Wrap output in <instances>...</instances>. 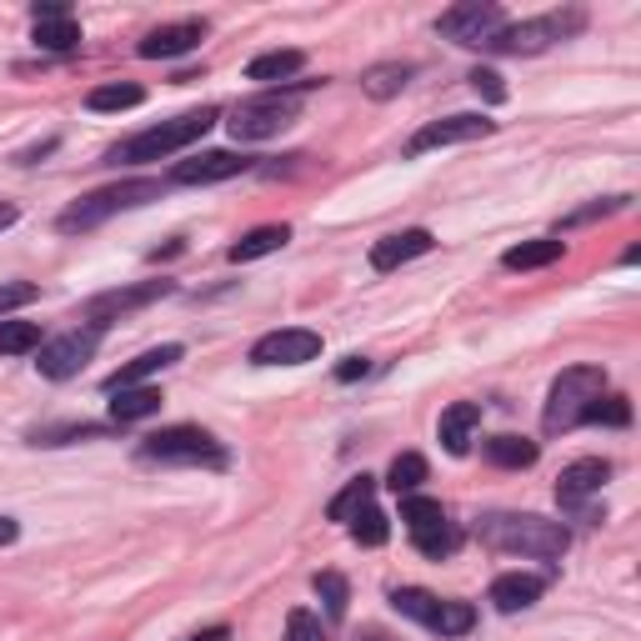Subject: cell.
Here are the masks:
<instances>
[{"label": "cell", "mask_w": 641, "mask_h": 641, "mask_svg": "<svg viewBox=\"0 0 641 641\" xmlns=\"http://www.w3.org/2000/svg\"><path fill=\"white\" fill-rule=\"evenodd\" d=\"M477 426H481V406L477 402L446 406V412H441V446L451 451V457H467V446H471V436H477Z\"/></svg>", "instance_id": "obj_19"}, {"label": "cell", "mask_w": 641, "mask_h": 641, "mask_svg": "<svg viewBox=\"0 0 641 641\" xmlns=\"http://www.w3.org/2000/svg\"><path fill=\"white\" fill-rule=\"evenodd\" d=\"M406 81H412V66H402V61H386V66H371L366 76H361V86H366V96L376 100H392L406 90Z\"/></svg>", "instance_id": "obj_26"}, {"label": "cell", "mask_w": 641, "mask_h": 641, "mask_svg": "<svg viewBox=\"0 0 641 641\" xmlns=\"http://www.w3.org/2000/svg\"><path fill=\"white\" fill-rule=\"evenodd\" d=\"M161 296H171V281H141V286H126V291H106V296H96V301H86V321L96 331H106L110 321L141 311V306L161 301Z\"/></svg>", "instance_id": "obj_12"}, {"label": "cell", "mask_w": 641, "mask_h": 641, "mask_svg": "<svg viewBox=\"0 0 641 641\" xmlns=\"http://www.w3.org/2000/svg\"><path fill=\"white\" fill-rule=\"evenodd\" d=\"M607 477H611V467L601 457L571 461V467L556 477V501H562V511H591V496H601Z\"/></svg>", "instance_id": "obj_14"}, {"label": "cell", "mask_w": 641, "mask_h": 641, "mask_svg": "<svg viewBox=\"0 0 641 641\" xmlns=\"http://www.w3.org/2000/svg\"><path fill=\"white\" fill-rule=\"evenodd\" d=\"M250 165H256V156H246V151H201L175 165L171 181L175 185H216V181H231V175H246Z\"/></svg>", "instance_id": "obj_13"}, {"label": "cell", "mask_w": 641, "mask_h": 641, "mask_svg": "<svg viewBox=\"0 0 641 641\" xmlns=\"http://www.w3.org/2000/svg\"><path fill=\"white\" fill-rule=\"evenodd\" d=\"M110 421L116 426H131V421H146V416L161 412V392L156 386H126V392H110Z\"/></svg>", "instance_id": "obj_22"}, {"label": "cell", "mask_w": 641, "mask_h": 641, "mask_svg": "<svg viewBox=\"0 0 641 641\" xmlns=\"http://www.w3.org/2000/svg\"><path fill=\"white\" fill-rule=\"evenodd\" d=\"M542 591H546L542 576H532V571H501L496 581H491V607L511 617V611L536 607V601H542Z\"/></svg>", "instance_id": "obj_18"}, {"label": "cell", "mask_w": 641, "mask_h": 641, "mask_svg": "<svg viewBox=\"0 0 641 641\" xmlns=\"http://www.w3.org/2000/svg\"><path fill=\"white\" fill-rule=\"evenodd\" d=\"M81 436H106V426H51V431H35L31 441L35 446H66V441H81Z\"/></svg>", "instance_id": "obj_38"}, {"label": "cell", "mask_w": 641, "mask_h": 641, "mask_svg": "<svg viewBox=\"0 0 641 641\" xmlns=\"http://www.w3.org/2000/svg\"><path fill=\"white\" fill-rule=\"evenodd\" d=\"M371 496H376V477H366V471H361V477H351L346 487H341L336 496H331L327 516H331V522H351L356 511H366V506H371Z\"/></svg>", "instance_id": "obj_24"}, {"label": "cell", "mask_w": 641, "mask_h": 641, "mask_svg": "<svg viewBox=\"0 0 641 641\" xmlns=\"http://www.w3.org/2000/svg\"><path fill=\"white\" fill-rule=\"evenodd\" d=\"M621 206H627V196H617V201H597V206H587V211H571V216H566V226H587V221L611 216V211H621Z\"/></svg>", "instance_id": "obj_42"}, {"label": "cell", "mask_w": 641, "mask_h": 641, "mask_svg": "<svg viewBox=\"0 0 641 641\" xmlns=\"http://www.w3.org/2000/svg\"><path fill=\"white\" fill-rule=\"evenodd\" d=\"M587 25V15L581 11H552V15H536V21H522V25H501L496 35H491L481 51H496V55H536L546 51V45L566 41V35H576Z\"/></svg>", "instance_id": "obj_6"}, {"label": "cell", "mask_w": 641, "mask_h": 641, "mask_svg": "<svg viewBox=\"0 0 641 641\" xmlns=\"http://www.w3.org/2000/svg\"><path fill=\"white\" fill-rule=\"evenodd\" d=\"M506 25V15H501L496 0H461V6H451V11L436 21V31L446 35V41H457V45H487L491 35Z\"/></svg>", "instance_id": "obj_8"}, {"label": "cell", "mask_w": 641, "mask_h": 641, "mask_svg": "<svg viewBox=\"0 0 641 641\" xmlns=\"http://www.w3.org/2000/svg\"><path fill=\"white\" fill-rule=\"evenodd\" d=\"M471 627H477V607L471 601H441V611L431 617V631H441V637H467Z\"/></svg>", "instance_id": "obj_32"}, {"label": "cell", "mask_w": 641, "mask_h": 641, "mask_svg": "<svg viewBox=\"0 0 641 641\" xmlns=\"http://www.w3.org/2000/svg\"><path fill=\"white\" fill-rule=\"evenodd\" d=\"M487 461H491V467L522 471V467H532V461H536V441H526V436H491Z\"/></svg>", "instance_id": "obj_25"}, {"label": "cell", "mask_w": 641, "mask_h": 641, "mask_svg": "<svg viewBox=\"0 0 641 641\" xmlns=\"http://www.w3.org/2000/svg\"><path fill=\"white\" fill-rule=\"evenodd\" d=\"M286 641H327V627H321V617H311V611H291V617H286Z\"/></svg>", "instance_id": "obj_39"}, {"label": "cell", "mask_w": 641, "mask_h": 641, "mask_svg": "<svg viewBox=\"0 0 641 641\" xmlns=\"http://www.w3.org/2000/svg\"><path fill=\"white\" fill-rule=\"evenodd\" d=\"M366 641H386V637H366Z\"/></svg>", "instance_id": "obj_48"}, {"label": "cell", "mask_w": 641, "mask_h": 641, "mask_svg": "<svg viewBox=\"0 0 641 641\" xmlns=\"http://www.w3.org/2000/svg\"><path fill=\"white\" fill-rule=\"evenodd\" d=\"M301 66H306V51H266V55H256V61L246 66V81H261V86H281V81L301 76Z\"/></svg>", "instance_id": "obj_21"}, {"label": "cell", "mask_w": 641, "mask_h": 641, "mask_svg": "<svg viewBox=\"0 0 641 641\" xmlns=\"http://www.w3.org/2000/svg\"><path fill=\"white\" fill-rule=\"evenodd\" d=\"M351 536H356V546H386V536H392V522H386V511L366 506L351 516Z\"/></svg>", "instance_id": "obj_34"}, {"label": "cell", "mask_w": 641, "mask_h": 641, "mask_svg": "<svg viewBox=\"0 0 641 641\" xmlns=\"http://www.w3.org/2000/svg\"><path fill=\"white\" fill-rule=\"evenodd\" d=\"M201 41H206V21H181V25H161V31L141 35L136 51H141L146 61H171V55L196 51Z\"/></svg>", "instance_id": "obj_16"}, {"label": "cell", "mask_w": 641, "mask_h": 641, "mask_svg": "<svg viewBox=\"0 0 641 641\" xmlns=\"http://www.w3.org/2000/svg\"><path fill=\"white\" fill-rule=\"evenodd\" d=\"M35 45L41 51H55V55H66L81 45V25L76 21H41L35 25Z\"/></svg>", "instance_id": "obj_33"}, {"label": "cell", "mask_w": 641, "mask_h": 641, "mask_svg": "<svg viewBox=\"0 0 641 641\" xmlns=\"http://www.w3.org/2000/svg\"><path fill=\"white\" fill-rule=\"evenodd\" d=\"M361 376H371V361L366 356H346L336 366V381H346V386H351V381H361Z\"/></svg>", "instance_id": "obj_44"}, {"label": "cell", "mask_w": 641, "mask_h": 641, "mask_svg": "<svg viewBox=\"0 0 641 641\" xmlns=\"http://www.w3.org/2000/svg\"><path fill=\"white\" fill-rule=\"evenodd\" d=\"M141 457L165 467H226V446L201 426H165L141 441Z\"/></svg>", "instance_id": "obj_5"}, {"label": "cell", "mask_w": 641, "mask_h": 641, "mask_svg": "<svg viewBox=\"0 0 641 641\" xmlns=\"http://www.w3.org/2000/svg\"><path fill=\"white\" fill-rule=\"evenodd\" d=\"M402 522L412 526V532H426V526L446 522V511H441V501H431V496H402Z\"/></svg>", "instance_id": "obj_36"}, {"label": "cell", "mask_w": 641, "mask_h": 641, "mask_svg": "<svg viewBox=\"0 0 641 641\" xmlns=\"http://www.w3.org/2000/svg\"><path fill=\"white\" fill-rule=\"evenodd\" d=\"M496 131V120L487 116H446V120H431L421 131L406 141V156H426V151H441V146H467V141H481V136Z\"/></svg>", "instance_id": "obj_10"}, {"label": "cell", "mask_w": 641, "mask_h": 641, "mask_svg": "<svg viewBox=\"0 0 641 641\" xmlns=\"http://www.w3.org/2000/svg\"><path fill=\"white\" fill-rule=\"evenodd\" d=\"M607 392V371L601 366H571L552 381V396H546V412H542V426L552 436L571 431V426L587 421V406Z\"/></svg>", "instance_id": "obj_4"}, {"label": "cell", "mask_w": 641, "mask_h": 641, "mask_svg": "<svg viewBox=\"0 0 641 641\" xmlns=\"http://www.w3.org/2000/svg\"><path fill=\"white\" fill-rule=\"evenodd\" d=\"M321 356V336L306 327H291V331H271L250 346V361L256 366H306V361Z\"/></svg>", "instance_id": "obj_11"}, {"label": "cell", "mask_w": 641, "mask_h": 641, "mask_svg": "<svg viewBox=\"0 0 641 641\" xmlns=\"http://www.w3.org/2000/svg\"><path fill=\"white\" fill-rule=\"evenodd\" d=\"M146 100V90L141 86H131V81H116V86H96L86 96V106L90 110H131V106H141Z\"/></svg>", "instance_id": "obj_30"}, {"label": "cell", "mask_w": 641, "mask_h": 641, "mask_svg": "<svg viewBox=\"0 0 641 641\" xmlns=\"http://www.w3.org/2000/svg\"><path fill=\"white\" fill-rule=\"evenodd\" d=\"M316 597L327 601L331 621H341V617H346V601H351L346 576H341V571H316Z\"/></svg>", "instance_id": "obj_35"}, {"label": "cell", "mask_w": 641, "mask_h": 641, "mask_svg": "<svg viewBox=\"0 0 641 641\" xmlns=\"http://www.w3.org/2000/svg\"><path fill=\"white\" fill-rule=\"evenodd\" d=\"M216 126V106H201V110H185L175 120H161L151 131L131 136V141H120L106 151V165H151V161H165V156L185 151V146H196L201 136Z\"/></svg>", "instance_id": "obj_2"}, {"label": "cell", "mask_w": 641, "mask_h": 641, "mask_svg": "<svg viewBox=\"0 0 641 641\" xmlns=\"http://www.w3.org/2000/svg\"><path fill=\"white\" fill-rule=\"evenodd\" d=\"M15 536H21V522H11V516H0V546H11Z\"/></svg>", "instance_id": "obj_45"}, {"label": "cell", "mask_w": 641, "mask_h": 641, "mask_svg": "<svg viewBox=\"0 0 641 641\" xmlns=\"http://www.w3.org/2000/svg\"><path fill=\"white\" fill-rule=\"evenodd\" d=\"M165 181H116V185H100V191H90V196L71 201L66 211H61V221L55 226L66 231V236H76V231H96L106 226L110 216H120V211H136V206H151V201H161Z\"/></svg>", "instance_id": "obj_3"}, {"label": "cell", "mask_w": 641, "mask_h": 641, "mask_svg": "<svg viewBox=\"0 0 641 641\" xmlns=\"http://www.w3.org/2000/svg\"><path fill=\"white\" fill-rule=\"evenodd\" d=\"M296 110H301V100H296V90L291 96H281V90H266V96H256V100H241L236 110H231V136L236 141H271L276 131H286L296 120Z\"/></svg>", "instance_id": "obj_7"}, {"label": "cell", "mask_w": 641, "mask_h": 641, "mask_svg": "<svg viewBox=\"0 0 641 641\" xmlns=\"http://www.w3.org/2000/svg\"><path fill=\"white\" fill-rule=\"evenodd\" d=\"M286 241H291V226H256V231H246V236H241L236 246L226 250V256H231L236 266H246V261H261V256L281 250Z\"/></svg>", "instance_id": "obj_23"}, {"label": "cell", "mask_w": 641, "mask_h": 641, "mask_svg": "<svg viewBox=\"0 0 641 641\" xmlns=\"http://www.w3.org/2000/svg\"><path fill=\"white\" fill-rule=\"evenodd\" d=\"M467 81H471V90H477V96L487 100V106H501V100H506V86H501V76H496V71L477 66Z\"/></svg>", "instance_id": "obj_41"}, {"label": "cell", "mask_w": 641, "mask_h": 641, "mask_svg": "<svg viewBox=\"0 0 641 641\" xmlns=\"http://www.w3.org/2000/svg\"><path fill=\"white\" fill-rule=\"evenodd\" d=\"M191 641H231V627H206V631H196Z\"/></svg>", "instance_id": "obj_46"}, {"label": "cell", "mask_w": 641, "mask_h": 641, "mask_svg": "<svg viewBox=\"0 0 641 641\" xmlns=\"http://www.w3.org/2000/svg\"><path fill=\"white\" fill-rule=\"evenodd\" d=\"M412 542H416V552H421V556L441 562V556H451L461 546V532L451 522H441V526H426V532H412Z\"/></svg>", "instance_id": "obj_31"}, {"label": "cell", "mask_w": 641, "mask_h": 641, "mask_svg": "<svg viewBox=\"0 0 641 641\" xmlns=\"http://www.w3.org/2000/svg\"><path fill=\"white\" fill-rule=\"evenodd\" d=\"M421 481H426V457H416V451H402V457L392 461V471H386V487H392L396 496H416Z\"/></svg>", "instance_id": "obj_27"}, {"label": "cell", "mask_w": 641, "mask_h": 641, "mask_svg": "<svg viewBox=\"0 0 641 641\" xmlns=\"http://www.w3.org/2000/svg\"><path fill=\"white\" fill-rule=\"evenodd\" d=\"M35 296H41V291H35L31 281H6V286H0V321H6L11 311H21V306H31Z\"/></svg>", "instance_id": "obj_40"}, {"label": "cell", "mask_w": 641, "mask_h": 641, "mask_svg": "<svg viewBox=\"0 0 641 641\" xmlns=\"http://www.w3.org/2000/svg\"><path fill=\"white\" fill-rule=\"evenodd\" d=\"M477 536L496 552L511 556H536V562H562L566 546H571V532L562 522H546V516H532V511H491L481 516Z\"/></svg>", "instance_id": "obj_1"}, {"label": "cell", "mask_w": 641, "mask_h": 641, "mask_svg": "<svg viewBox=\"0 0 641 641\" xmlns=\"http://www.w3.org/2000/svg\"><path fill=\"white\" fill-rule=\"evenodd\" d=\"M31 21L41 25V21H71V6L66 0H35L31 6Z\"/></svg>", "instance_id": "obj_43"}, {"label": "cell", "mask_w": 641, "mask_h": 641, "mask_svg": "<svg viewBox=\"0 0 641 641\" xmlns=\"http://www.w3.org/2000/svg\"><path fill=\"white\" fill-rule=\"evenodd\" d=\"M562 256H566V241L536 236V241H522V246H511L506 256H501V266H506V271H542V266L562 261Z\"/></svg>", "instance_id": "obj_20"}, {"label": "cell", "mask_w": 641, "mask_h": 641, "mask_svg": "<svg viewBox=\"0 0 641 641\" xmlns=\"http://www.w3.org/2000/svg\"><path fill=\"white\" fill-rule=\"evenodd\" d=\"M392 607L402 611V617H412V621H421V627H431V617L441 611V597H431V591H421V587H396L392 591Z\"/></svg>", "instance_id": "obj_29"}, {"label": "cell", "mask_w": 641, "mask_h": 641, "mask_svg": "<svg viewBox=\"0 0 641 641\" xmlns=\"http://www.w3.org/2000/svg\"><path fill=\"white\" fill-rule=\"evenodd\" d=\"M431 250H436L431 231L412 226V231H396V236H381L376 246H371V266H376V271H396V266L416 261V256H431Z\"/></svg>", "instance_id": "obj_15"}, {"label": "cell", "mask_w": 641, "mask_h": 641, "mask_svg": "<svg viewBox=\"0 0 641 641\" xmlns=\"http://www.w3.org/2000/svg\"><path fill=\"white\" fill-rule=\"evenodd\" d=\"M185 356V346H156V351H141L136 361H126L120 371H110L106 376V392H126V386H146V381L156 376V371H165V366H175V361Z\"/></svg>", "instance_id": "obj_17"}, {"label": "cell", "mask_w": 641, "mask_h": 641, "mask_svg": "<svg viewBox=\"0 0 641 641\" xmlns=\"http://www.w3.org/2000/svg\"><path fill=\"white\" fill-rule=\"evenodd\" d=\"M25 351H41V327L35 321H0V356H25Z\"/></svg>", "instance_id": "obj_28"}, {"label": "cell", "mask_w": 641, "mask_h": 641, "mask_svg": "<svg viewBox=\"0 0 641 641\" xmlns=\"http://www.w3.org/2000/svg\"><path fill=\"white\" fill-rule=\"evenodd\" d=\"M100 346V331L86 327V331H66V336L55 341H41V356H35V371H41L45 381H71L86 371V361L96 356Z\"/></svg>", "instance_id": "obj_9"}, {"label": "cell", "mask_w": 641, "mask_h": 641, "mask_svg": "<svg viewBox=\"0 0 641 641\" xmlns=\"http://www.w3.org/2000/svg\"><path fill=\"white\" fill-rule=\"evenodd\" d=\"M587 421L591 426H631V406H627V396H597V402L587 406Z\"/></svg>", "instance_id": "obj_37"}, {"label": "cell", "mask_w": 641, "mask_h": 641, "mask_svg": "<svg viewBox=\"0 0 641 641\" xmlns=\"http://www.w3.org/2000/svg\"><path fill=\"white\" fill-rule=\"evenodd\" d=\"M15 216H21V211H15L11 201H0V231H6V226H15Z\"/></svg>", "instance_id": "obj_47"}]
</instances>
